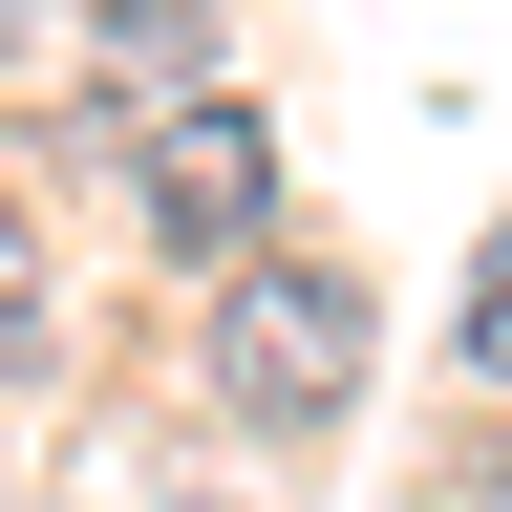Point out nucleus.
<instances>
[{"label": "nucleus", "instance_id": "4", "mask_svg": "<svg viewBox=\"0 0 512 512\" xmlns=\"http://www.w3.org/2000/svg\"><path fill=\"white\" fill-rule=\"evenodd\" d=\"M470 363H491V384H512V235H491V256H470Z\"/></svg>", "mask_w": 512, "mask_h": 512}, {"label": "nucleus", "instance_id": "1", "mask_svg": "<svg viewBox=\"0 0 512 512\" xmlns=\"http://www.w3.org/2000/svg\"><path fill=\"white\" fill-rule=\"evenodd\" d=\"M214 384L256 427H342L363 406V299L320 278V256H235L214 278Z\"/></svg>", "mask_w": 512, "mask_h": 512}, {"label": "nucleus", "instance_id": "5", "mask_svg": "<svg viewBox=\"0 0 512 512\" xmlns=\"http://www.w3.org/2000/svg\"><path fill=\"white\" fill-rule=\"evenodd\" d=\"M192 512H214V491H192Z\"/></svg>", "mask_w": 512, "mask_h": 512}, {"label": "nucleus", "instance_id": "2", "mask_svg": "<svg viewBox=\"0 0 512 512\" xmlns=\"http://www.w3.org/2000/svg\"><path fill=\"white\" fill-rule=\"evenodd\" d=\"M128 192H150V235H171V256H235L256 214H278V128H256L235 86H171L150 128H128Z\"/></svg>", "mask_w": 512, "mask_h": 512}, {"label": "nucleus", "instance_id": "3", "mask_svg": "<svg viewBox=\"0 0 512 512\" xmlns=\"http://www.w3.org/2000/svg\"><path fill=\"white\" fill-rule=\"evenodd\" d=\"M0 363H43V256H22V214H0Z\"/></svg>", "mask_w": 512, "mask_h": 512}]
</instances>
